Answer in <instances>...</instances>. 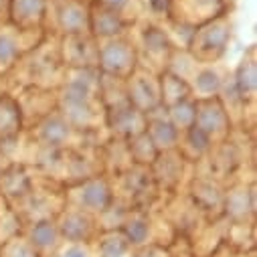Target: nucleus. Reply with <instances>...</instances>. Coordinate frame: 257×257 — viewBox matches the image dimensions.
Listing matches in <instances>:
<instances>
[{
    "label": "nucleus",
    "mask_w": 257,
    "mask_h": 257,
    "mask_svg": "<svg viewBox=\"0 0 257 257\" xmlns=\"http://www.w3.org/2000/svg\"><path fill=\"white\" fill-rule=\"evenodd\" d=\"M9 5L11 0H0V25L9 23Z\"/></svg>",
    "instance_id": "38"
},
{
    "label": "nucleus",
    "mask_w": 257,
    "mask_h": 257,
    "mask_svg": "<svg viewBox=\"0 0 257 257\" xmlns=\"http://www.w3.org/2000/svg\"><path fill=\"white\" fill-rule=\"evenodd\" d=\"M99 154H101L103 174H107L109 178H115L117 174H121L130 166H134L132 156H130V148H127V140L107 138L101 144Z\"/></svg>",
    "instance_id": "28"
},
{
    "label": "nucleus",
    "mask_w": 257,
    "mask_h": 257,
    "mask_svg": "<svg viewBox=\"0 0 257 257\" xmlns=\"http://www.w3.org/2000/svg\"><path fill=\"white\" fill-rule=\"evenodd\" d=\"M17 73V87H43L57 89L63 81L65 67L59 57V37L45 35V39L27 51L9 75Z\"/></svg>",
    "instance_id": "1"
},
{
    "label": "nucleus",
    "mask_w": 257,
    "mask_h": 257,
    "mask_svg": "<svg viewBox=\"0 0 257 257\" xmlns=\"http://www.w3.org/2000/svg\"><path fill=\"white\" fill-rule=\"evenodd\" d=\"M19 103L23 125L29 130L39 119L49 115L57 109V89H43V87H19V91H11Z\"/></svg>",
    "instance_id": "16"
},
{
    "label": "nucleus",
    "mask_w": 257,
    "mask_h": 257,
    "mask_svg": "<svg viewBox=\"0 0 257 257\" xmlns=\"http://www.w3.org/2000/svg\"><path fill=\"white\" fill-rule=\"evenodd\" d=\"M43 29H31L23 31L13 27L11 23L0 25V75H9L11 69L19 63V59L37 47L45 39Z\"/></svg>",
    "instance_id": "8"
},
{
    "label": "nucleus",
    "mask_w": 257,
    "mask_h": 257,
    "mask_svg": "<svg viewBox=\"0 0 257 257\" xmlns=\"http://www.w3.org/2000/svg\"><path fill=\"white\" fill-rule=\"evenodd\" d=\"M47 11L49 0H11L9 23L23 31L43 29L47 21Z\"/></svg>",
    "instance_id": "23"
},
{
    "label": "nucleus",
    "mask_w": 257,
    "mask_h": 257,
    "mask_svg": "<svg viewBox=\"0 0 257 257\" xmlns=\"http://www.w3.org/2000/svg\"><path fill=\"white\" fill-rule=\"evenodd\" d=\"M49 3H57V0H49Z\"/></svg>",
    "instance_id": "41"
},
{
    "label": "nucleus",
    "mask_w": 257,
    "mask_h": 257,
    "mask_svg": "<svg viewBox=\"0 0 257 257\" xmlns=\"http://www.w3.org/2000/svg\"><path fill=\"white\" fill-rule=\"evenodd\" d=\"M53 17L55 27L49 35L67 37V35H85L89 33V5L83 0H57L49 3L47 17Z\"/></svg>",
    "instance_id": "11"
},
{
    "label": "nucleus",
    "mask_w": 257,
    "mask_h": 257,
    "mask_svg": "<svg viewBox=\"0 0 257 257\" xmlns=\"http://www.w3.org/2000/svg\"><path fill=\"white\" fill-rule=\"evenodd\" d=\"M227 13V0H170L168 19L199 27Z\"/></svg>",
    "instance_id": "19"
},
{
    "label": "nucleus",
    "mask_w": 257,
    "mask_h": 257,
    "mask_svg": "<svg viewBox=\"0 0 257 257\" xmlns=\"http://www.w3.org/2000/svg\"><path fill=\"white\" fill-rule=\"evenodd\" d=\"M59 57L65 69L97 67V41L89 33L59 37Z\"/></svg>",
    "instance_id": "18"
},
{
    "label": "nucleus",
    "mask_w": 257,
    "mask_h": 257,
    "mask_svg": "<svg viewBox=\"0 0 257 257\" xmlns=\"http://www.w3.org/2000/svg\"><path fill=\"white\" fill-rule=\"evenodd\" d=\"M158 79H160V103L164 107H170L174 103H180V101L192 97L188 81L180 79L178 75H174L170 71H162L158 75Z\"/></svg>",
    "instance_id": "32"
},
{
    "label": "nucleus",
    "mask_w": 257,
    "mask_h": 257,
    "mask_svg": "<svg viewBox=\"0 0 257 257\" xmlns=\"http://www.w3.org/2000/svg\"><path fill=\"white\" fill-rule=\"evenodd\" d=\"M146 134H148V138L152 140V144L156 146L158 152H166V150H176L178 148L180 132L168 119V113H166L164 105H160V107L152 109L150 113H146Z\"/></svg>",
    "instance_id": "21"
},
{
    "label": "nucleus",
    "mask_w": 257,
    "mask_h": 257,
    "mask_svg": "<svg viewBox=\"0 0 257 257\" xmlns=\"http://www.w3.org/2000/svg\"><path fill=\"white\" fill-rule=\"evenodd\" d=\"M0 257H41V253L29 243L23 233H19L9 241L0 243Z\"/></svg>",
    "instance_id": "35"
},
{
    "label": "nucleus",
    "mask_w": 257,
    "mask_h": 257,
    "mask_svg": "<svg viewBox=\"0 0 257 257\" xmlns=\"http://www.w3.org/2000/svg\"><path fill=\"white\" fill-rule=\"evenodd\" d=\"M231 81H233L239 97L243 99V103L251 107L255 103V91H257V59H255V47L253 45L243 55L235 73L231 75Z\"/></svg>",
    "instance_id": "27"
},
{
    "label": "nucleus",
    "mask_w": 257,
    "mask_h": 257,
    "mask_svg": "<svg viewBox=\"0 0 257 257\" xmlns=\"http://www.w3.org/2000/svg\"><path fill=\"white\" fill-rule=\"evenodd\" d=\"M231 33H233V25H231L229 13L219 15L213 21L195 27V33H192V39H190L186 51L199 63H203V65L219 63V59L227 51Z\"/></svg>",
    "instance_id": "4"
},
{
    "label": "nucleus",
    "mask_w": 257,
    "mask_h": 257,
    "mask_svg": "<svg viewBox=\"0 0 257 257\" xmlns=\"http://www.w3.org/2000/svg\"><path fill=\"white\" fill-rule=\"evenodd\" d=\"M103 127L109 138L130 140L146 132V113L136 109L130 101L103 109Z\"/></svg>",
    "instance_id": "13"
},
{
    "label": "nucleus",
    "mask_w": 257,
    "mask_h": 257,
    "mask_svg": "<svg viewBox=\"0 0 257 257\" xmlns=\"http://www.w3.org/2000/svg\"><path fill=\"white\" fill-rule=\"evenodd\" d=\"M215 142L201 130L199 125H190L188 130L180 132V140H178V152L182 154V158L192 164V166H197L211 150H213Z\"/></svg>",
    "instance_id": "29"
},
{
    "label": "nucleus",
    "mask_w": 257,
    "mask_h": 257,
    "mask_svg": "<svg viewBox=\"0 0 257 257\" xmlns=\"http://www.w3.org/2000/svg\"><path fill=\"white\" fill-rule=\"evenodd\" d=\"M186 192L184 197L190 201V205L199 211L201 217L209 219H221L223 217V197H225V186L209 176L203 174H192L188 184L184 186Z\"/></svg>",
    "instance_id": "9"
},
{
    "label": "nucleus",
    "mask_w": 257,
    "mask_h": 257,
    "mask_svg": "<svg viewBox=\"0 0 257 257\" xmlns=\"http://www.w3.org/2000/svg\"><path fill=\"white\" fill-rule=\"evenodd\" d=\"M63 195H65V207L79 209L93 217L101 215L115 201L113 182L107 174H97L81 182L69 184L63 188Z\"/></svg>",
    "instance_id": "5"
},
{
    "label": "nucleus",
    "mask_w": 257,
    "mask_h": 257,
    "mask_svg": "<svg viewBox=\"0 0 257 257\" xmlns=\"http://www.w3.org/2000/svg\"><path fill=\"white\" fill-rule=\"evenodd\" d=\"M134 27L140 29L138 37H134L130 33L127 35H130V39L134 43V49H136V55H138V67L160 75L166 69L168 57L174 49V45L170 43L168 33L164 31V25L144 17V19L136 21Z\"/></svg>",
    "instance_id": "2"
},
{
    "label": "nucleus",
    "mask_w": 257,
    "mask_h": 257,
    "mask_svg": "<svg viewBox=\"0 0 257 257\" xmlns=\"http://www.w3.org/2000/svg\"><path fill=\"white\" fill-rule=\"evenodd\" d=\"M25 132L23 115L13 93L0 95V142Z\"/></svg>",
    "instance_id": "30"
},
{
    "label": "nucleus",
    "mask_w": 257,
    "mask_h": 257,
    "mask_svg": "<svg viewBox=\"0 0 257 257\" xmlns=\"http://www.w3.org/2000/svg\"><path fill=\"white\" fill-rule=\"evenodd\" d=\"M168 119L172 121V125L176 127L178 132L188 130L190 125H195V117H197V99L188 97L180 103H174L170 107H166Z\"/></svg>",
    "instance_id": "33"
},
{
    "label": "nucleus",
    "mask_w": 257,
    "mask_h": 257,
    "mask_svg": "<svg viewBox=\"0 0 257 257\" xmlns=\"http://www.w3.org/2000/svg\"><path fill=\"white\" fill-rule=\"evenodd\" d=\"M35 188V170L21 162H11L0 174V199L7 207H17Z\"/></svg>",
    "instance_id": "20"
},
{
    "label": "nucleus",
    "mask_w": 257,
    "mask_h": 257,
    "mask_svg": "<svg viewBox=\"0 0 257 257\" xmlns=\"http://www.w3.org/2000/svg\"><path fill=\"white\" fill-rule=\"evenodd\" d=\"M127 148H130L132 162L138 164V166H150L158 156V150H156V146L152 144V140L148 138L146 132L127 140Z\"/></svg>",
    "instance_id": "34"
},
{
    "label": "nucleus",
    "mask_w": 257,
    "mask_h": 257,
    "mask_svg": "<svg viewBox=\"0 0 257 257\" xmlns=\"http://www.w3.org/2000/svg\"><path fill=\"white\" fill-rule=\"evenodd\" d=\"M130 257H172L170 247H164L162 243H150L138 249H132Z\"/></svg>",
    "instance_id": "37"
},
{
    "label": "nucleus",
    "mask_w": 257,
    "mask_h": 257,
    "mask_svg": "<svg viewBox=\"0 0 257 257\" xmlns=\"http://www.w3.org/2000/svg\"><path fill=\"white\" fill-rule=\"evenodd\" d=\"M138 67V55L130 35L97 41V69L103 75L127 79Z\"/></svg>",
    "instance_id": "7"
},
{
    "label": "nucleus",
    "mask_w": 257,
    "mask_h": 257,
    "mask_svg": "<svg viewBox=\"0 0 257 257\" xmlns=\"http://www.w3.org/2000/svg\"><path fill=\"white\" fill-rule=\"evenodd\" d=\"M195 125H199L201 130L215 142H225L229 134L233 132V123L229 119V113L223 105V101L217 97L209 99H197V117Z\"/></svg>",
    "instance_id": "17"
},
{
    "label": "nucleus",
    "mask_w": 257,
    "mask_h": 257,
    "mask_svg": "<svg viewBox=\"0 0 257 257\" xmlns=\"http://www.w3.org/2000/svg\"><path fill=\"white\" fill-rule=\"evenodd\" d=\"M23 235L41 253V257H53L63 243L55 219H43V221L27 223L23 227Z\"/></svg>",
    "instance_id": "25"
},
{
    "label": "nucleus",
    "mask_w": 257,
    "mask_h": 257,
    "mask_svg": "<svg viewBox=\"0 0 257 257\" xmlns=\"http://www.w3.org/2000/svg\"><path fill=\"white\" fill-rule=\"evenodd\" d=\"M115 201L127 209H150L160 199L158 186L152 178L150 166H130L125 172L111 178Z\"/></svg>",
    "instance_id": "3"
},
{
    "label": "nucleus",
    "mask_w": 257,
    "mask_h": 257,
    "mask_svg": "<svg viewBox=\"0 0 257 257\" xmlns=\"http://www.w3.org/2000/svg\"><path fill=\"white\" fill-rule=\"evenodd\" d=\"M229 75H225L223 67L217 65V63H211V65H201L197 67V71L192 73L188 85L192 91V97L195 99H209V97H217L225 85V79Z\"/></svg>",
    "instance_id": "26"
},
{
    "label": "nucleus",
    "mask_w": 257,
    "mask_h": 257,
    "mask_svg": "<svg viewBox=\"0 0 257 257\" xmlns=\"http://www.w3.org/2000/svg\"><path fill=\"white\" fill-rule=\"evenodd\" d=\"M255 182L233 180L225 186L223 219L229 223H255Z\"/></svg>",
    "instance_id": "12"
},
{
    "label": "nucleus",
    "mask_w": 257,
    "mask_h": 257,
    "mask_svg": "<svg viewBox=\"0 0 257 257\" xmlns=\"http://www.w3.org/2000/svg\"><path fill=\"white\" fill-rule=\"evenodd\" d=\"M83 3H87V5H91V3H95V0H83Z\"/></svg>",
    "instance_id": "40"
},
{
    "label": "nucleus",
    "mask_w": 257,
    "mask_h": 257,
    "mask_svg": "<svg viewBox=\"0 0 257 257\" xmlns=\"http://www.w3.org/2000/svg\"><path fill=\"white\" fill-rule=\"evenodd\" d=\"M188 168H195V166L188 164L178 150L158 152L156 160L150 164V172L160 195L162 192H166L170 197L180 195V188L188 184V178H184Z\"/></svg>",
    "instance_id": "10"
},
{
    "label": "nucleus",
    "mask_w": 257,
    "mask_h": 257,
    "mask_svg": "<svg viewBox=\"0 0 257 257\" xmlns=\"http://www.w3.org/2000/svg\"><path fill=\"white\" fill-rule=\"evenodd\" d=\"M93 257H130L132 247L121 231H99L91 243Z\"/></svg>",
    "instance_id": "31"
},
{
    "label": "nucleus",
    "mask_w": 257,
    "mask_h": 257,
    "mask_svg": "<svg viewBox=\"0 0 257 257\" xmlns=\"http://www.w3.org/2000/svg\"><path fill=\"white\" fill-rule=\"evenodd\" d=\"M132 25L123 21L119 15L107 11L105 7L91 3L89 5V35L95 41H103V39H113L119 35H125L127 29Z\"/></svg>",
    "instance_id": "24"
},
{
    "label": "nucleus",
    "mask_w": 257,
    "mask_h": 257,
    "mask_svg": "<svg viewBox=\"0 0 257 257\" xmlns=\"http://www.w3.org/2000/svg\"><path fill=\"white\" fill-rule=\"evenodd\" d=\"M55 223L63 243L91 245L99 233V227L93 215L83 213L79 209H71V207H63L61 213L55 217Z\"/></svg>",
    "instance_id": "14"
},
{
    "label": "nucleus",
    "mask_w": 257,
    "mask_h": 257,
    "mask_svg": "<svg viewBox=\"0 0 257 257\" xmlns=\"http://www.w3.org/2000/svg\"><path fill=\"white\" fill-rule=\"evenodd\" d=\"M53 257H93L91 245L83 243H61Z\"/></svg>",
    "instance_id": "36"
},
{
    "label": "nucleus",
    "mask_w": 257,
    "mask_h": 257,
    "mask_svg": "<svg viewBox=\"0 0 257 257\" xmlns=\"http://www.w3.org/2000/svg\"><path fill=\"white\" fill-rule=\"evenodd\" d=\"M5 209H7V203H5L3 199H0V211H5Z\"/></svg>",
    "instance_id": "39"
},
{
    "label": "nucleus",
    "mask_w": 257,
    "mask_h": 257,
    "mask_svg": "<svg viewBox=\"0 0 257 257\" xmlns=\"http://www.w3.org/2000/svg\"><path fill=\"white\" fill-rule=\"evenodd\" d=\"M25 132L39 146L53 148V150H69V148H75V146H81V144H93L87 136L73 130V125L61 115L59 109L51 111L49 115L39 119L35 125H31Z\"/></svg>",
    "instance_id": "6"
},
{
    "label": "nucleus",
    "mask_w": 257,
    "mask_h": 257,
    "mask_svg": "<svg viewBox=\"0 0 257 257\" xmlns=\"http://www.w3.org/2000/svg\"><path fill=\"white\" fill-rule=\"evenodd\" d=\"M125 93H127V101L142 113H150L152 109L162 105L158 75L142 67H136L134 73L125 79Z\"/></svg>",
    "instance_id": "15"
},
{
    "label": "nucleus",
    "mask_w": 257,
    "mask_h": 257,
    "mask_svg": "<svg viewBox=\"0 0 257 257\" xmlns=\"http://www.w3.org/2000/svg\"><path fill=\"white\" fill-rule=\"evenodd\" d=\"M154 217L150 213V209H130L123 225H121V235L125 237V241L130 243L132 249L156 243L154 241Z\"/></svg>",
    "instance_id": "22"
}]
</instances>
